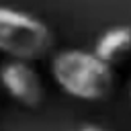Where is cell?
<instances>
[{
	"instance_id": "6da1fadb",
	"label": "cell",
	"mask_w": 131,
	"mask_h": 131,
	"mask_svg": "<svg viewBox=\"0 0 131 131\" xmlns=\"http://www.w3.org/2000/svg\"><path fill=\"white\" fill-rule=\"evenodd\" d=\"M51 74L63 92L80 100H102L115 84L113 68L94 51H59L51 61Z\"/></svg>"
},
{
	"instance_id": "7a4b0ae2",
	"label": "cell",
	"mask_w": 131,
	"mask_h": 131,
	"mask_svg": "<svg viewBox=\"0 0 131 131\" xmlns=\"http://www.w3.org/2000/svg\"><path fill=\"white\" fill-rule=\"evenodd\" d=\"M53 45V35L49 27L14 8L0 6V51L18 59L35 61L49 53Z\"/></svg>"
},
{
	"instance_id": "3957f363",
	"label": "cell",
	"mask_w": 131,
	"mask_h": 131,
	"mask_svg": "<svg viewBox=\"0 0 131 131\" xmlns=\"http://www.w3.org/2000/svg\"><path fill=\"white\" fill-rule=\"evenodd\" d=\"M0 82L4 90L25 106H37L43 100L41 78L27 61H6L0 68Z\"/></svg>"
},
{
	"instance_id": "277c9868",
	"label": "cell",
	"mask_w": 131,
	"mask_h": 131,
	"mask_svg": "<svg viewBox=\"0 0 131 131\" xmlns=\"http://www.w3.org/2000/svg\"><path fill=\"white\" fill-rule=\"evenodd\" d=\"M94 53L108 66L129 57L131 55V27H113L104 31L94 45Z\"/></svg>"
},
{
	"instance_id": "5b68a950",
	"label": "cell",
	"mask_w": 131,
	"mask_h": 131,
	"mask_svg": "<svg viewBox=\"0 0 131 131\" xmlns=\"http://www.w3.org/2000/svg\"><path fill=\"white\" fill-rule=\"evenodd\" d=\"M80 131H106V129H100V127H96V125H84Z\"/></svg>"
}]
</instances>
